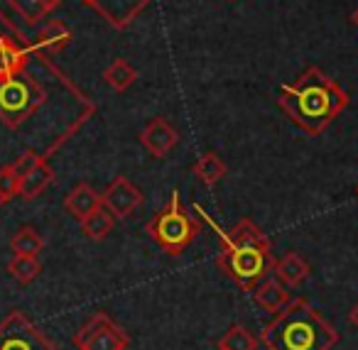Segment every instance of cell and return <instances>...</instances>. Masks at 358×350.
I'll use <instances>...</instances> for the list:
<instances>
[{
    "instance_id": "8",
    "label": "cell",
    "mask_w": 358,
    "mask_h": 350,
    "mask_svg": "<svg viewBox=\"0 0 358 350\" xmlns=\"http://www.w3.org/2000/svg\"><path fill=\"white\" fill-rule=\"evenodd\" d=\"M32 54H35V45L27 42V37L10 20L3 22L0 27V81L25 69Z\"/></svg>"
},
{
    "instance_id": "30",
    "label": "cell",
    "mask_w": 358,
    "mask_h": 350,
    "mask_svg": "<svg viewBox=\"0 0 358 350\" xmlns=\"http://www.w3.org/2000/svg\"><path fill=\"white\" fill-rule=\"evenodd\" d=\"M356 196H358V187H356Z\"/></svg>"
},
{
    "instance_id": "29",
    "label": "cell",
    "mask_w": 358,
    "mask_h": 350,
    "mask_svg": "<svg viewBox=\"0 0 358 350\" xmlns=\"http://www.w3.org/2000/svg\"><path fill=\"white\" fill-rule=\"evenodd\" d=\"M351 22H353V25H356V27H358V8H356V13H353V17H351Z\"/></svg>"
},
{
    "instance_id": "26",
    "label": "cell",
    "mask_w": 358,
    "mask_h": 350,
    "mask_svg": "<svg viewBox=\"0 0 358 350\" xmlns=\"http://www.w3.org/2000/svg\"><path fill=\"white\" fill-rule=\"evenodd\" d=\"M42 159H45V157H42V154L37 152V150H25L22 154H17L15 162H10V167L15 169L17 177H22V174L30 172L32 167H37V164H40Z\"/></svg>"
},
{
    "instance_id": "25",
    "label": "cell",
    "mask_w": 358,
    "mask_h": 350,
    "mask_svg": "<svg viewBox=\"0 0 358 350\" xmlns=\"http://www.w3.org/2000/svg\"><path fill=\"white\" fill-rule=\"evenodd\" d=\"M17 189H20V177L15 174V169L10 164L0 167V206L17 196Z\"/></svg>"
},
{
    "instance_id": "2",
    "label": "cell",
    "mask_w": 358,
    "mask_h": 350,
    "mask_svg": "<svg viewBox=\"0 0 358 350\" xmlns=\"http://www.w3.org/2000/svg\"><path fill=\"white\" fill-rule=\"evenodd\" d=\"M348 103L351 99L346 91L317 66H309L292 84H285L278 96L282 113L312 138L322 135L348 108Z\"/></svg>"
},
{
    "instance_id": "17",
    "label": "cell",
    "mask_w": 358,
    "mask_h": 350,
    "mask_svg": "<svg viewBox=\"0 0 358 350\" xmlns=\"http://www.w3.org/2000/svg\"><path fill=\"white\" fill-rule=\"evenodd\" d=\"M192 174H194L206 189H214L216 184L229 174V167H226V162L216 152H204L192 164Z\"/></svg>"
},
{
    "instance_id": "6",
    "label": "cell",
    "mask_w": 358,
    "mask_h": 350,
    "mask_svg": "<svg viewBox=\"0 0 358 350\" xmlns=\"http://www.w3.org/2000/svg\"><path fill=\"white\" fill-rule=\"evenodd\" d=\"M0 350H59V345L15 309L0 321Z\"/></svg>"
},
{
    "instance_id": "5",
    "label": "cell",
    "mask_w": 358,
    "mask_h": 350,
    "mask_svg": "<svg viewBox=\"0 0 358 350\" xmlns=\"http://www.w3.org/2000/svg\"><path fill=\"white\" fill-rule=\"evenodd\" d=\"M148 235L157 242V247L169 257H179L196 238L201 235V221L194 216H189L185 206H182V198L179 191L174 189L169 203L159 213H155L152 218L145 226Z\"/></svg>"
},
{
    "instance_id": "9",
    "label": "cell",
    "mask_w": 358,
    "mask_h": 350,
    "mask_svg": "<svg viewBox=\"0 0 358 350\" xmlns=\"http://www.w3.org/2000/svg\"><path fill=\"white\" fill-rule=\"evenodd\" d=\"M81 3L94 8L110 27L125 30V27H130L143 15L145 8H148L152 0H81Z\"/></svg>"
},
{
    "instance_id": "1",
    "label": "cell",
    "mask_w": 358,
    "mask_h": 350,
    "mask_svg": "<svg viewBox=\"0 0 358 350\" xmlns=\"http://www.w3.org/2000/svg\"><path fill=\"white\" fill-rule=\"evenodd\" d=\"M89 96L71 84V79L52 64L50 54L35 50L27 66L0 81V123L20 130L42 115L55 101H84Z\"/></svg>"
},
{
    "instance_id": "11",
    "label": "cell",
    "mask_w": 358,
    "mask_h": 350,
    "mask_svg": "<svg viewBox=\"0 0 358 350\" xmlns=\"http://www.w3.org/2000/svg\"><path fill=\"white\" fill-rule=\"evenodd\" d=\"M179 143V133L174 130V125L164 118H152L140 133V145L150 152V157L162 159L174 150V145Z\"/></svg>"
},
{
    "instance_id": "19",
    "label": "cell",
    "mask_w": 358,
    "mask_h": 350,
    "mask_svg": "<svg viewBox=\"0 0 358 350\" xmlns=\"http://www.w3.org/2000/svg\"><path fill=\"white\" fill-rule=\"evenodd\" d=\"M135 79H138V69L125 59H113L108 69L103 71V81L113 91H118V94L128 91L135 84Z\"/></svg>"
},
{
    "instance_id": "10",
    "label": "cell",
    "mask_w": 358,
    "mask_h": 350,
    "mask_svg": "<svg viewBox=\"0 0 358 350\" xmlns=\"http://www.w3.org/2000/svg\"><path fill=\"white\" fill-rule=\"evenodd\" d=\"M101 203H103L115 216V221H118V218H130L143 206V194H140V189L135 187L128 177H115L113 182L108 184V189L101 194Z\"/></svg>"
},
{
    "instance_id": "27",
    "label": "cell",
    "mask_w": 358,
    "mask_h": 350,
    "mask_svg": "<svg viewBox=\"0 0 358 350\" xmlns=\"http://www.w3.org/2000/svg\"><path fill=\"white\" fill-rule=\"evenodd\" d=\"M348 321H351V326H353V328L358 330V304L353 306L351 311H348Z\"/></svg>"
},
{
    "instance_id": "18",
    "label": "cell",
    "mask_w": 358,
    "mask_h": 350,
    "mask_svg": "<svg viewBox=\"0 0 358 350\" xmlns=\"http://www.w3.org/2000/svg\"><path fill=\"white\" fill-rule=\"evenodd\" d=\"M79 223H81V233H84L89 240L101 242V240H106V238H108L110 231H113L115 216L106 206H99L94 213H89V216H86L84 221H79Z\"/></svg>"
},
{
    "instance_id": "3",
    "label": "cell",
    "mask_w": 358,
    "mask_h": 350,
    "mask_svg": "<svg viewBox=\"0 0 358 350\" xmlns=\"http://www.w3.org/2000/svg\"><path fill=\"white\" fill-rule=\"evenodd\" d=\"M268 350H331L338 330L304 296H294L260 333Z\"/></svg>"
},
{
    "instance_id": "21",
    "label": "cell",
    "mask_w": 358,
    "mask_h": 350,
    "mask_svg": "<svg viewBox=\"0 0 358 350\" xmlns=\"http://www.w3.org/2000/svg\"><path fill=\"white\" fill-rule=\"evenodd\" d=\"M8 275L17 282V284L27 286L42 275V262L40 257L30 255H13V260L8 262Z\"/></svg>"
},
{
    "instance_id": "24",
    "label": "cell",
    "mask_w": 358,
    "mask_h": 350,
    "mask_svg": "<svg viewBox=\"0 0 358 350\" xmlns=\"http://www.w3.org/2000/svg\"><path fill=\"white\" fill-rule=\"evenodd\" d=\"M10 6L17 10V15L27 22V25H37L50 15V8L45 6V0H10Z\"/></svg>"
},
{
    "instance_id": "15",
    "label": "cell",
    "mask_w": 358,
    "mask_h": 350,
    "mask_svg": "<svg viewBox=\"0 0 358 350\" xmlns=\"http://www.w3.org/2000/svg\"><path fill=\"white\" fill-rule=\"evenodd\" d=\"M69 42H71V30L64 25V22H59V20H52V22H47L45 27H42L40 32H37V37H35V50H40L42 54H59L62 50H66L69 47Z\"/></svg>"
},
{
    "instance_id": "16",
    "label": "cell",
    "mask_w": 358,
    "mask_h": 350,
    "mask_svg": "<svg viewBox=\"0 0 358 350\" xmlns=\"http://www.w3.org/2000/svg\"><path fill=\"white\" fill-rule=\"evenodd\" d=\"M55 182V169L47 164V159H42L37 167H32L30 172H25L20 177V189H17V196L22 201H32L45 191L50 184Z\"/></svg>"
},
{
    "instance_id": "7",
    "label": "cell",
    "mask_w": 358,
    "mask_h": 350,
    "mask_svg": "<svg viewBox=\"0 0 358 350\" xmlns=\"http://www.w3.org/2000/svg\"><path fill=\"white\" fill-rule=\"evenodd\" d=\"M76 350H128L130 335L108 314L96 311L74 333Z\"/></svg>"
},
{
    "instance_id": "22",
    "label": "cell",
    "mask_w": 358,
    "mask_h": 350,
    "mask_svg": "<svg viewBox=\"0 0 358 350\" xmlns=\"http://www.w3.org/2000/svg\"><path fill=\"white\" fill-rule=\"evenodd\" d=\"M10 250L13 255H30L37 257L42 250H45V238L35 231V228L25 226L10 238Z\"/></svg>"
},
{
    "instance_id": "12",
    "label": "cell",
    "mask_w": 358,
    "mask_h": 350,
    "mask_svg": "<svg viewBox=\"0 0 358 350\" xmlns=\"http://www.w3.org/2000/svg\"><path fill=\"white\" fill-rule=\"evenodd\" d=\"M273 275L278 277L285 286H299L312 275V267H309V262L304 260L299 252H287V255H282L280 260H275Z\"/></svg>"
},
{
    "instance_id": "4",
    "label": "cell",
    "mask_w": 358,
    "mask_h": 350,
    "mask_svg": "<svg viewBox=\"0 0 358 350\" xmlns=\"http://www.w3.org/2000/svg\"><path fill=\"white\" fill-rule=\"evenodd\" d=\"M194 211L201 216V221L219 235L221 250L216 255V265L219 270L229 277L234 284H238L243 291H253L268 275L273 272L275 255L273 247H258V245H245V242H234L226 231L201 208V203H194Z\"/></svg>"
},
{
    "instance_id": "28",
    "label": "cell",
    "mask_w": 358,
    "mask_h": 350,
    "mask_svg": "<svg viewBox=\"0 0 358 350\" xmlns=\"http://www.w3.org/2000/svg\"><path fill=\"white\" fill-rule=\"evenodd\" d=\"M59 3H62V0H45V6L50 8V10H55V8L59 6Z\"/></svg>"
},
{
    "instance_id": "23",
    "label": "cell",
    "mask_w": 358,
    "mask_h": 350,
    "mask_svg": "<svg viewBox=\"0 0 358 350\" xmlns=\"http://www.w3.org/2000/svg\"><path fill=\"white\" fill-rule=\"evenodd\" d=\"M226 235L234 242H245V245H258V247H273L263 231L255 226L250 218H241L231 231H226Z\"/></svg>"
},
{
    "instance_id": "13",
    "label": "cell",
    "mask_w": 358,
    "mask_h": 350,
    "mask_svg": "<svg viewBox=\"0 0 358 350\" xmlns=\"http://www.w3.org/2000/svg\"><path fill=\"white\" fill-rule=\"evenodd\" d=\"M99 206H103V203H101V194L86 182L76 184L64 198V208L76 218V221H84V218L89 216V213H94Z\"/></svg>"
},
{
    "instance_id": "20",
    "label": "cell",
    "mask_w": 358,
    "mask_h": 350,
    "mask_svg": "<svg viewBox=\"0 0 358 350\" xmlns=\"http://www.w3.org/2000/svg\"><path fill=\"white\" fill-rule=\"evenodd\" d=\"M260 345V338L255 333H250L245 326L241 323H234L224 335L219 338L216 348L219 350H258Z\"/></svg>"
},
{
    "instance_id": "14",
    "label": "cell",
    "mask_w": 358,
    "mask_h": 350,
    "mask_svg": "<svg viewBox=\"0 0 358 350\" xmlns=\"http://www.w3.org/2000/svg\"><path fill=\"white\" fill-rule=\"evenodd\" d=\"M253 299L263 311H268V314H278V311H282L285 306L289 304L292 296H289L287 286H285L280 279H263L253 289Z\"/></svg>"
}]
</instances>
